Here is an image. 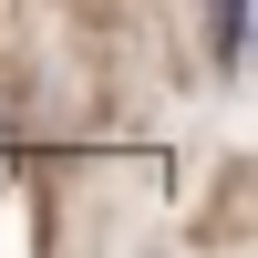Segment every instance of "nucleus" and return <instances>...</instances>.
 Segmentation results:
<instances>
[{"instance_id":"nucleus-1","label":"nucleus","mask_w":258,"mask_h":258,"mask_svg":"<svg viewBox=\"0 0 258 258\" xmlns=\"http://www.w3.org/2000/svg\"><path fill=\"white\" fill-rule=\"evenodd\" d=\"M238 52H248V0H217V62L238 73Z\"/></svg>"}]
</instances>
